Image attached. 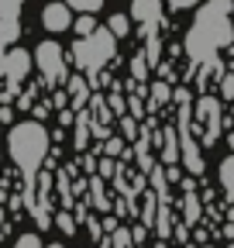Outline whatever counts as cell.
I'll return each mask as SVG.
<instances>
[{
  "label": "cell",
  "mask_w": 234,
  "mask_h": 248,
  "mask_svg": "<svg viewBox=\"0 0 234 248\" xmlns=\"http://www.w3.org/2000/svg\"><path fill=\"white\" fill-rule=\"evenodd\" d=\"M234 0H207L200 4L190 31H186V55L193 66H207L220 48L234 45Z\"/></svg>",
  "instance_id": "cell-1"
},
{
  "label": "cell",
  "mask_w": 234,
  "mask_h": 248,
  "mask_svg": "<svg viewBox=\"0 0 234 248\" xmlns=\"http://www.w3.org/2000/svg\"><path fill=\"white\" fill-rule=\"evenodd\" d=\"M7 152L14 166L24 172V186H31L38 176V166L45 162L48 152V131L42 128V121H21L7 131Z\"/></svg>",
  "instance_id": "cell-2"
},
{
  "label": "cell",
  "mask_w": 234,
  "mask_h": 248,
  "mask_svg": "<svg viewBox=\"0 0 234 248\" xmlns=\"http://www.w3.org/2000/svg\"><path fill=\"white\" fill-rule=\"evenodd\" d=\"M117 55V38H114V31L110 28H93V35H86V38H76L73 42V62H76V69H83L86 83H90V90L100 86V69H103V62H110Z\"/></svg>",
  "instance_id": "cell-3"
},
{
  "label": "cell",
  "mask_w": 234,
  "mask_h": 248,
  "mask_svg": "<svg viewBox=\"0 0 234 248\" xmlns=\"http://www.w3.org/2000/svg\"><path fill=\"white\" fill-rule=\"evenodd\" d=\"M193 117H196V131H200V141L203 145H217L220 141V131H224V104L217 97H203L193 104Z\"/></svg>",
  "instance_id": "cell-4"
},
{
  "label": "cell",
  "mask_w": 234,
  "mask_h": 248,
  "mask_svg": "<svg viewBox=\"0 0 234 248\" xmlns=\"http://www.w3.org/2000/svg\"><path fill=\"white\" fill-rule=\"evenodd\" d=\"M35 66H38V73L48 79V86H52V83H62V79H66V55H62V45L45 38V42L35 48Z\"/></svg>",
  "instance_id": "cell-5"
},
{
  "label": "cell",
  "mask_w": 234,
  "mask_h": 248,
  "mask_svg": "<svg viewBox=\"0 0 234 248\" xmlns=\"http://www.w3.org/2000/svg\"><path fill=\"white\" fill-rule=\"evenodd\" d=\"M35 66V55L31 52H24V48H7V59H4V79L11 83V90H17L28 73H31Z\"/></svg>",
  "instance_id": "cell-6"
},
{
  "label": "cell",
  "mask_w": 234,
  "mask_h": 248,
  "mask_svg": "<svg viewBox=\"0 0 234 248\" xmlns=\"http://www.w3.org/2000/svg\"><path fill=\"white\" fill-rule=\"evenodd\" d=\"M42 24L48 31H69L73 28V7L66 4V0H58V4H48L42 11Z\"/></svg>",
  "instance_id": "cell-7"
},
{
  "label": "cell",
  "mask_w": 234,
  "mask_h": 248,
  "mask_svg": "<svg viewBox=\"0 0 234 248\" xmlns=\"http://www.w3.org/2000/svg\"><path fill=\"white\" fill-rule=\"evenodd\" d=\"M21 38V17H0V79H4V59L7 48Z\"/></svg>",
  "instance_id": "cell-8"
},
{
  "label": "cell",
  "mask_w": 234,
  "mask_h": 248,
  "mask_svg": "<svg viewBox=\"0 0 234 248\" xmlns=\"http://www.w3.org/2000/svg\"><path fill=\"white\" fill-rule=\"evenodd\" d=\"M131 21L162 24V0H131Z\"/></svg>",
  "instance_id": "cell-9"
},
{
  "label": "cell",
  "mask_w": 234,
  "mask_h": 248,
  "mask_svg": "<svg viewBox=\"0 0 234 248\" xmlns=\"http://www.w3.org/2000/svg\"><path fill=\"white\" fill-rule=\"evenodd\" d=\"M155 231H159V238L165 241V238H172V210H169V197L165 200H159V207H155V224H152Z\"/></svg>",
  "instance_id": "cell-10"
},
{
  "label": "cell",
  "mask_w": 234,
  "mask_h": 248,
  "mask_svg": "<svg viewBox=\"0 0 234 248\" xmlns=\"http://www.w3.org/2000/svg\"><path fill=\"white\" fill-rule=\"evenodd\" d=\"M162 162L165 166L179 162V131H176V128H165L162 131Z\"/></svg>",
  "instance_id": "cell-11"
},
{
  "label": "cell",
  "mask_w": 234,
  "mask_h": 248,
  "mask_svg": "<svg viewBox=\"0 0 234 248\" xmlns=\"http://www.w3.org/2000/svg\"><path fill=\"white\" fill-rule=\"evenodd\" d=\"M200 217H203V203H200L196 190L183 193V221H186V224L193 228V224H200Z\"/></svg>",
  "instance_id": "cell-12"
},
{
  "label": "cell",
  "mask_w": 234,
  "mask_h": 248,
  "mask_svg": "<svg viewBox=\"0 0 234 248\" xmlns=\"http://www.w3.org/2000/svg\"><path fill=\"white\" fill-rule=\"evenodd\" d=\"M69 97H73L76 110H83V107H86V100H90V83L79 79V76H73V79H69Z\"/></svg>",
  "instance_id": "cell-13"
},
{
  "label": "cell",
  "mask_w": 234,
  "mask_h": 248,
  "mask_svg": "<svg viewBox=\"0 0 234 248\" xmlns=\"http://www.w3.org/2000/svg\"><path fill=\"white\" fill-rule=\"evenodd\" d=\"M220 186H224V193H227V200L234 203V152H231L227 159L220 162Z\"/></svg>",
  "instance_id": "cell-14"
},
{
  "label": "cell",
  "mask_w": 234,
  "mask_h": 248,
  "mask_svg": "<svg viewBox=\"0 0 234 248\" xmlns=\"http://www.w3.org/2000/svg\"><path fill=\"white\" fill-rule=\"evenodd\" d=\"M148 69H152V62H148L145 52L131 55V76H134V83H148Z\"/></svg>",
  "instance_id": "cell-15"
},
{
  "label": "cell",
  "mask_w": 234,
  "mask_h": 248,
  "mask_svg": "<svg viewBox=\"0 0 234 248\" xmlns=\"http://www.w3.org/2000/svg\"><path fill=\"white\" fill-rule=\"evenodd\" d=\"M172 100V86L169 83H152V100H148V110H159L162 104Z\"/></svg>",
  "instance_id": "cell-16"
},
{
  "label": "cell",
  "mask_w": 234,
  "mask_h": 248,
  "mask_svg": "<svg viewBox=\"0 0 234 248\" xmlns=\"http://www.w3.org/2000/svg\"><path fill=\"white\" fill-rule=\"evenodd\" d=\"M148 176H152V186H155L159 200H165V193H169V179H165V169H162V166H152V169H148Z\"/></svg>",
  "instance_id": "cell-17"
},
{
  "label": "cell",
  "mask_w": 234,
  "mask_h": 248,
  "mask_svg": "<svg viewBox=\"0 0 234 248\" xmlns=\"http://www.w3.org/2000/svg\"><path fill=\"white\" fill-rule=\"evenodd\" d=\"M107 28L114 31V38H124L128 31H131V17H128V14H114V17L107 21Z\"/></svg>",
  "instance_id": "cell-18"
},
{
  "label": "cell",
  "mask_w": 234,
  "mask_h": 248,
  "mask_svg": "<svg viewBox=\"0 0 234 248\" xmlns=\"http://www.w3.org/2000/svg\"><path fill=\"white\" fill-rule=\"evenodd\" d=\"M66 4H69L73 11H79V14H93V11L103 7V0H66Z\"/></svg>",
  "instance_id": "cell-19"
},
{
  "label": "cell",
  "mask_w": 234,
  "mask_h": 248,
  "mask_svg": "<svg viewBox=\"0 0 234 248\" xmlns=\"http://www.w3.org/2000/svg\"><path fill=\"white\" fill-rule=\"evenodd\" d=\"M90 193H93V207H97V210H107V207H110V203H107V193H103V183H100V179H93V183H90Z\"/></svg>",
  "instance_id": "cell-20"
},
{
  "label": "cell",
  "mask_w": 234,
  "mask_h": 248,
  "mask_svg": "<svg viewBox=\"0 0 234 248\" xmlns=\"http://www.w3.org/2000/svg\"><path fill=\"white\" fill-rule=\"evenodd\" d=\"M131 245V231L128 228H114L110 231V248H128Z\"/></svg>",
  "instance_id": "cell-21"
},
{
  "label": "cell",
  "mask_w": 234,
  "mask_h": 248,
  "mask_svg": "<svg viewBox=\"0 0 234 248\" xmlns=\"http://www.w3.org/2000/svg\"><path fill=\"white\" fill-rule=\"evenodd\" d=\"M24 0H0V17H21Z\"/></svg>",
  "instance_id": "cell-22"
},
{
  "label": "cell",
  "mask_w": 234,
  "mask_h": 248,
  "mask_svg": "<svg viewBox=\"0 0 234 248\" xmlns=\"http://www.w3.org/2000/svg\"><path fill=\"white\" fill-rule=\"evenodd\" d=\"M217 83H220V97H224V100H234V73H227V69H224Z\"/></svg>",
  "instance_id": "cell-23"
},
{
  "label": "cell",
  "mask_w": 234,
  "mask_h": 248,
  "mask_svg": "<svg viewBox=\"0 0 234 248\" xmlns=\"http://www.w3.org/2000/svg\"><path fill=\"white\" fill-rule=\"evenodd\" d=\"M93 28H97V24H93V17H90V14H83V17H76V35H79V38H86V35H93Z\"/></svg>",
  "instance_id": "cell-24"
},
{
  "label": "cell",
  "mask_w": 234,
  "mask_h": 248,
  "mask_svg": "<svg viewBox=\"0 0 234 248\" xmlns=\"http://www.w3.org/2000/svg\"><path fill=\"white\" fill-rule=\"evenodd\" d=\"M45 241L38 238V234H21L17 241H14V248H42Z\"/></svg>",
  "instance_id": "cell-25"
},
{
  "label": "cell",
  "mask_w": 234,
  "mask_h": 248,
  "mask_svg": "<svg viewBox=\"0 0 234 248\" xmlns=\"http://www.w3.org/2000/svg\"><path fill=\"white\" fill-rule=\"evenodd\" d=\"M103 152L110 155V159H114V155H124V141H121V138H107V145H103Z\"/></svg>",
  "instance_id": "cell-26"
},
{
  "label": "cell",
  "mask_w": 234,
  "mask_h": 248,
  "mask_svg": "<svg viewBox=\"0 0 234 248\" xmlns=\"http://www.w3.org/2000/svg\"><path fill=\"white\" fill-rule=\"evenodd\" d=\"M55 224H58V228H62L66 234H73V231H76V221H73V217H69V214H58V217H55Z\"/></svg>",
  "instance_id": "cell-27"
},
{
  "label": "cell",
  "mask_w": 234,
  "mask_h": 248,
  "mask_svg": "<svg viewBox=\"0 0 234 248\" xmlns=\"http://www.w3.org/2000/svg\"><path fill=\"white\" fill-rule=\"evenodd\" d=\"M165 4L172 7V11H190V7H196L200 0H165Z\"/></svg>",
  "instance_id": "cell-28"
},
{
  "label": "cell",
  "mask_w": 234,
  "mask_h": 248,
  "mask_svg": "<svg viewBox=\"0 0 234 248\" xmlns=\"http://www.w3.org/2000/svg\"><path fill=\"white\" fill-rule=\"evenodd\" d=\"M172 100H176V104H193L190 90H172Z\"/></svg>",
  "instance_id": "cell-29"
},
{
  "label": "cell",
  "mask_w": 234,
  "mask_h": 248,
  "mask_svg": "<svg viewBox=\"0 0 234 248\" xmlns=\"http://www.w3.org/2000/svg\"><path fill=\"white\" fill-rule=\"evenodd\" d=\"M121 128H124V135H128V138H134V135H138V124H134L131 117H124V121H121Z\"/></svg>",
  "instance_id": "cell-30"
},
{
  "label": "cell",
  "mask_w": 234,
  "mask_h": 248,
  "mask_svg": "<svg viewBox=\"0 0 234 248\" xmlns=\"http://www.w3.org/2000/svg\"><path fill=\"white\" fill-rule=\"evenodd\" d=\"M179 186H183V193H190V190H196V179H193V176H183Z\"/></svg>",
  "instance_id": "cell-31"
},
{
  "label": "cell",
  "mask_w": 234,
  "mask_h": 248,
  "mask_svg": "<svg viewBox=\"0 0 234 248\" xmlns=\"http://www.w3.org/2000/svg\"><path fill=\"white\" fill-rule=\"evenodd\" d=\"M100 172H103V176H107V179H110V176H114V159H110V155H107V162H103V166H100Z\"/></svg>",
  "instance_id": "cell-32"
},
{
  "label": "cell",
  "mask_w": 234,
  "mask_h": 248,
  "mask_svg": "<svg viewBox=\"0 0 234 248\" xmlns=\"http://www.w3.org/2000/svg\"><path fill=\"white\" fill-rule=\"evenodd\" d=\"M131 238H134V241H145V224H141V228H134V231H131Z\"/></svg>",
  "instance_id": "cell-33"
},
{
  "label": "cell",
  "mask_w": 234,
  "mask_h": 248,
  "mask_svg": "<svg viewBox=\"0 0 234 248\" xmlns=\"http://www.w3.org/2000/svg\"><path fill=\"white\" fill-rule=\"evenodd\" d=\"M4 228H7V214H4V207H0V234H4Z\"/></svg>",
  "instance_id": "cell-34"
},
{
  "label": "cell",
  "mask_w": 234,
  "mask_h": 248,
  "mask_svg": "<svg viewBox=\"0 0 234 248\" xmlns=\"http://www.w3.org/2000/svg\"><path fill=\"white\" fill-rule=\"evenodd\" d=\"M227 145H231V148H234V131H231V135H227Z\"/></svg>",
  "instance_id": "cell-35"
},
{
  "label": "cell",
  "mask_w": 234,
  "mask_h": 248,
  "mask_svg": "<svg viewBox=\"0 0 234 248\" xmlns=\"http://www.w3.org/2000/svg\"><path fill=\"white\" fill-rule=\"evenodd\" d=\"M42 248H66V245H42Z\"/></svg>",
  "instance_id": "cell-36"
},
{
  "label": "cell",
  "mask_w": 234,
  "mask_h": 248,
  "mask_svg": "<svg viewBox=\"0 0 234 248\" xmlns=\"http://www.w3.org/2000/svg\"><path fill=\"white\" fill-rule=\"evenodd\" d=\"M196 248H214V245H207V241H203V245H196Z\"/></svg>",
  "instance_id": "cell-37"
},
{
  "label": "cell",
  "mask_w": 234,
  "mask_h": 248,
  "mask_svg": "<svg viewBox=\"0 0 234 248\" xmlns=\"http://www.w3.org/2000/svg\"><path fill=\"white\" fill-rule=\"evenodd\" d=\"M227 248H234V241H231V245H227Z\"/></svg>",
  "instance_id": "cell-38"
}]
</instances>
